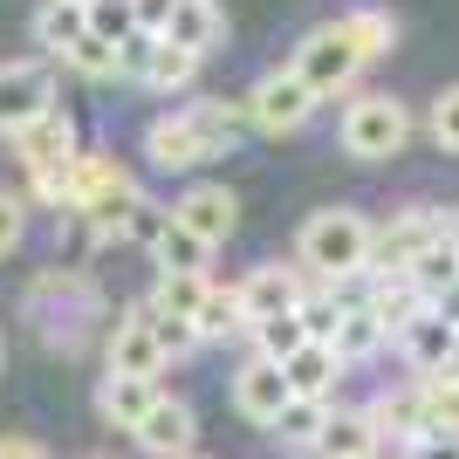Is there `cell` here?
Returning a JSON list of instances; mask_svg holds the SVG:
<instances>
[{
  "label": "cell",
  "instance_id": "obj_5",
  "mask_svg": "<svg viewBox=\"0 0 459 459\" xmlns=\"http://www.w3.org/2000/svg\"><path fill=\"white\" fill-rule=\"evenodd\" d=\"M439 240H446V212L439 206L391 212V220L377 227V240H370V281H384V274H411V261L432 254Z\"/></svg>",
  "mask_w": 459,
  "mask_h": 459
},
{
  "label": "cell",
  "instance_id": "obj_11",
  "mask_svg": "<svg viewBox=\"0 0 459 459\" xmlns=\"http://www.w3.org/2000/svg\"><path fill=\"white\" fill-rule=\"evenodd\" d=\"M172 220L186 233H199V240H206V247H227L233 240V227H240V199H233L227 186H186L178 192V206H172Z\"/></svg>",
  "mask_w": 459,
  "mask_h": 459
},
{
  "label": "cell",
  "instance_id": "obj_25",
  "mask_svg": "<svg viewBox=\"0 0 459 459\" xmlns=\"http://www.w3.org/2000/svg\"><path fill=\"white\" fill-rule=\"evenodd\" d=\"M323 425H329V404H316V398H295V404L281 411V419L268 425V439H274V446H288V453H316Z\"/></svg>",
  "mask_w": 459,
  "mask_h": 459
},
{
  "label": "cell",
  "instance_id": "obj_28",
  "mask_svg": "<svg viewBox=\"0 0 459 459\" xmlns=\"http://www.w3.org/2000/svg\"><path fill=\"white\" fill-rule=\"evenodd\" d=\"M336 28H343V41H350V48H357L364 62L391 56V41H398V21L384 14V7H357V14H343Z\"/></svg>",
  "mask_w": 459,
  "mask_h": 459
},
{
  "label": "cell",
  "instance_id": "obj_46",
  "mask_svg": "<svg viewBox=\"0 0 459 459\" xmlns=\"http://www.w3.org/2000/svg\"><path fill=\"white\" fill-rule=\"evenodd\" d=\"M439 308H446V316H453V323H459V288H453V295H446V302H439Z\"/></svg>",
  "mask_w": 459,
  "mask_h": 459
},
{
  "label": "cell",
  "instance_id": "obj_27",
  "mask_svg": "<svg viewBox=\"0 0 459 459\" xmlns=\"http://www.w3.org/2000/svg\"><path fill=\"white\" fill-rule=\"evenodd\" d=\"M212 274H165L158 268V288H152V308L158 316H178V323H199V302H206Z\"/></svg>",
  "mask_w": 459,
  "mask_h": 459
},
{
  "label": "cell",
  "instance_id": "obj_7",
  "mask_svg": "<svg viewBox=\"0 0 459 459\" xmlns=\"http://www.w3.org/2000/svg\"><path fill=\"white\" fill-rule=\"evenodd\" d=\"M288 69H295V76H302L308 90L329 103V96H343L350 82H357L364 56H357V48L343 41V28L329 21V28H308V35H302V48H295V62H288Z\"/></svg>",
  "mask_w": 459,
  "mask_h": 459
},
{
  "label": "cell",
  "instance_id": "obj_45",
  "mask_svg": "<svg viewBox=\"0 0 459 459\" xmlns=\"http://www.w3.org/2000/svg\"><path fill=\"white\" fill-rule=\"evenodd\" d=\"M446 240H453V254H459V212H446Z\"/></svg>",
  "mask_w": 459,
  "mask_h": 459
},
{
  "label": "cell",
  "instance_id": "obj_41",
  "mask_svg": "<svg viewBox=\"0 0 459 459\" xmlns=\"http://www.w3.org/2000/svg\"><path fill=\"white\" fill-rule=\"evenodd\" d=\"M21 227H28V206H21L14 192L0 186V254H7V247H21Z\"/></svg>",
  "mask_w": 459,
  "mask_h": 459
},
{
  "label": "cell",
  "instance_id": "obj_6",
  "mask_svg": "<svg viewBox=\"0 0 459 459\" xmlns=\"http://www.w3.org/2000/svg\"><path fill=\"white\" fill-rule=\"evenodd\" d=\"M316 103H323V96L308 90L295 69H268V76L247 90V124L268 131V137H288V131H302L308 117H316Z\"/></svg>",
  "mask_w": 459,
  "mask_h": 459
},
{
  "label": "cell",
  "instance_id": "obj_13",
  "mask_svg": "<svg viewBox=\"0 0 459 459\" xmlns=\"http://www.w3.org/2000/svg\"><path fill=\"white\" fill-rule=\"evenodd\" d=\"M144 158H152L158 172H199L212 158V144L199 137V124L178 110V117H152V124H144Z\"/></svg>",
  "mask_w": 459,
  "mask_h": 459
},
{
  "label": "cell",
  "instance_id": "obj_51",
  "mask_svg": "<svg viewBox=\"0 0 459 459\" xmlns=\"http://www.w3.org/2000/svg\"><path fill=\"white\" fill-rule=\"evenodd\" d=\"M192 459H199V453H192Z\"/></svg>",
  "mask_w": 459,
  "mask_h": 459
},
{
  "label": "cell",
  "instance_id": "obj_38",
  "mask_svg": "<svg viewBox=\"0 0 459 459\" xmlns=\"http://www.w3.org/2000/svg\"><path fill=\"white\" fill-rule=\"evenodd\" d=\"M152 62H158V35H131L117 48V82H152Z\"/></svg>",
  "mask_w": 459,
  "mask_h": 459
},
{
  "label": "cell",
  "instance_id": "obj_26",
  "mask_svg": "<svg viewBox=\"0 0 459 459\" xmlns=\"http://www.w3.org/2000/svg\"><path fill=\"white\" fill-rule=\"evenodd\" d=\"M199 343H227V336H240L247 329V308H240V288H206V302H199Z\"/></svg>",
  "mask_w": 459,
  "mask_h": 459
},
{
  "label": "cell",
  "instance_id": "obj_39",
  "mask_svg": "<svg viewBox=\"0 0 459 459\" xmlns=\"http://www.w3.org/2000/svg\"><path fill=\"white\" fill-rule=\"evenodd\" d=\"M432 137H439V152L459 158V82H446V90L432 96Z\"/></svg>",
  "mask_w": 459,
  "mask_h": 459
},
{
  "label": "cell",
  "instance_id": "obj_50",
  "mask_svg": "<svg viewBox=\"0 0 459 459\" xmlns=\"http://www.w3.org/2000/svg\"><path fill=\"white\" fill-rule=\"evenodd\" d=\"M82 7H90V0H82Z\"/></svg>",
  "mask_w": 459,
  "mask_h": 459
},
{
  "label": "cell",
  "instance_id": "obj_1",
  "mask_svg": "<svg viewBox=\"0 0 459 459\" xmlns=\"http://www.w3.org/2000/svg\"><path fill=\"white\" fill-rule=\"evenodd\" d=\"M370 240H377V227L357 206H323V212H308L302 233H295V268L316 274L323 288L357 281V274H370Z\"/></svg>",
  "mask_w": 459,
  "mask_h": 459
},
{
  "label": "cell",
  "instance_id": "obj_19",
  "mask_svg": "<svg viewBox=\"0 0 459 459\" xmlns=\"http://www.w3.org/2000/svg\"><path fill=\"white\" fill-rule=\"evenodd\" d=\"M364 302H370V316H377V323L391 329V343H398L404 329H411V323L425 316V308H432V302L419 295V288H411V274H384V281H370V295H364Z\"/></svg>",
  "mask_w": 459,
  "mask_h": 459
},
{
  "label": "cell",
  "instance_id": "obj_31",
  "mask_svg": "<svg viewBox=\"0 0 459 459\" xmlns=\"http://www.w3.org/2000/svg\"><path fill=\"white\" fill-rule=\"evenodd\" d=\"M206 261H212V247L172 220V233L158 240V268H165V274H206Z\"/></svg>",
  "mask_w": 459,
  "mask_h": 459
},
{
  "label": "cell",
  "instance_id": "obj_10",
  "mask_svg": "<svg viewBox=\"0 0 459 459\" xmlns=\"http://www.w3.org/2000/svg\"><path fill=\"white\" fill-rule=\"evenodd\" d=\"M288 404H295V391H288V370L268 364V357H247V364H240V377H233V411H240L247 425H261V432H268V425L281 419Z\"/></svg>",
  "mask_w": 459,
  "mask_h": 459
},
{
  "label": "cell",
  "instance_id": "obj_30",
  "mask_svg": "<svg viewBox=\"0 0 459 459\" xmlns=\"http://www.w3.org/2000/svg\"><path fill=\"white\" fill-rule=\"evenodd\" d=\"M316 336H308V323L288 308V316H268V323L254 329V357H268V364H288L295 350H308Z\"/></svg>",
  "mask_w": 459,
  "mask_h": 459
},
{
  "label": "cell",
  "instance_id": "obj_18",
  "mask_svg": "<svg viewBox=\"0 0 459 459\" xmlns=\"http://www.w3.org/2000/svg\"><path fill=\"white\" fill-rule=\"evenodd\" d=\"M288 391L295 398H316V404H329V391H336V377H343V357H336V343H308V350H295L288 357Z\"/></svg>",
  "mask_w": 459,
  "mask_h": 459
},
{
  "label": "cell",
  "instance_id": "obj_12",
  "mask_svg": "<svg viewBox=\"0 0 459 459\" xmlns=\"http://www.w3.org/2000/svg\"><path fill=\"white\" fill-rule=\"evenodd\" d=\"M7 144H14V158L28 165V178H35V172H48V165H69V158L82 152V137H76V117L62 110V103H56L48 117H35V124H28L21 137H7Z\"/></svg>",
  "mask_w": 459,
  "mask_h": 459
},
{
  "label": "cell",
  "instance_id": "obj_3",
  "mask_svg": "<svg viewBox=\"0 0 459 459\" xmlns=\"http://www.w3.org/2000/svg\"><path fill=\"white\" fill-rule=\"evenodd\" d=\"M137 199H144V186H137L110 152H82L76 158V206L69 212H82V227H90L96 240H124Z\"/></svg>",
  "mask_w": 459,
  "mask_h": 459
},
{
  "label": "cell",
  "instance_id": "obj_47",
  "mask_svg": "<svg viewBox=\"0 0 459 459\" xmlns=\"http://www.w3.org/2000/svg\"><path fill=\"white\" fill-rule=\"evenodd\" d=\"M364 459H391V453H384V446H377V453H364Z\"/></svg>",
  "mask_w": 459,
  "mask_h": 459
},
{
  "label": "cell",
  "instance_id": "obj_22",
  "mask_svg": "<svg viewBox=\"0 0 459 459\" xmlns=\"http://www.w3.org/2000/svg\"><path fill=\"white\" fill-rule=\"evenodd\" d=\"M82 35H90V7H82V0H41V14H35V48L69 56Z\"/></svg>",
  "mask_w": 459,
  "mask_h": 459
},
{
  "label": "cell",
  "instance_id": "obj_9",
  "mask_svg": "<svg viewBox=\"0 0 459 459\" xmlns=\"http://www.w3.org/2000/svg\"><path fill=\"white\" fill-rule=\"evenodd\" d=\"M103 357H110V377H152L158 384V370H165V343H158V329H152V302H137V308L117 316Z\"/></svg>",
  "mask_w": 459,
  "mask_h": 459
},
{
  "label": "cell",
  "instance_id": "obj_35",
  "mask_svg": "<svg viewBox=\"0 0 459 459\" xmlns=\"http://www.w3.org/2000/svg\"><path fill=\"white\" fill-rule=\"evenodd\" d=\"M343 308H350V302L336 295V288H308L295 316L308 323V336H316V343H329V336H336V323H343Z\"/></svg>",
  "mask_w": 459,
  "mask_h": 459
},
{
  "label": "cell",
  "instance_id": "obj_42",
  "mask_svg": "<svg viewBox=\"0 0 459 459\" xmlns=\"http://www.w3.org/2000/svg\"><path fill=\"white\" fill-rule=\"evenodd\" d=\"M404 459H459V432H425L404 446Z\"/></svg>",
  "mask_w": 459,
  "mask_h": 459
},
{
  "label": "cell",
  "instance_id": "obj_37",
  "mask_svg": "<svg viewBox=\"0 0 459 459\" xmlns=\"http://www.w3.org/2000/svg\"><path fill=\"white\" fill-rule=\"evenodd\" d=\"M172 233V206H158L152 192L137 199V212H131V227H124V240H137V247H152L158 254V240Z\"/></svg>",
  "mask_w": 459,
  "mask_h": 459
},
{
  "label": "cell",
  "instance_id": "obj_44",
  "mask_svg": "<svg viewBox=\"0 0 459 459\" xmlns=\"http://www.w3.org/2000/svg\"><path fill=\"white\" fill-rule=\"evenodd\" d=\"M0 459H48V453H41L35 439H14V432H7V439H0Z\"/></svg>",
  "mask_w": 459,
  "mask_h": 459
},
{
  "label": "cell",
  "instance_id": "obj_8",
  "mask_svg": "<svg viewBox=\"0 0 459 459\" xmlns=\"http://www.w3.org/2000/svg\"><path fill=\"white\" fill-rule=\"evenodd\" d=\"M48 110H56V69L48 62H0V137H21Z\"/></svg>",
  "mask_w": 459,
  "mask_h": 459
},
{
  "label": "cell",
  "instance_id": "obj_4",
  "mask_svg": "<svg viewBox=\"0 0 459 459\" xmlns=\"http://www.w3.org/2000/svg\"><path fill=\"white\" fill-rule=\"evenodd\" d=\"M411 144V110H404L398 96H357L343 110V152L364 158V165H384V158H398Z\"/></svg>",
  "mask_w": 459,
  "mask_h": 459
},
{
  "label": "cell",
  "instance_id": "obj_36",
  "mask_svg": "<svg viewBox=\"0 0 459 459\" xmlns=\"http://www.w3.org/2000/svg\"><path fill=\"white\" fill-rule=\"evenodd\" d=\"M62 62H69L76 76H90V82H117V48H110V41H96V35H82Z\"/></svg>",
  "mask_w": 459,
  "mask_h": 459
},
{
  "label": "cell",
  "instance_id": "obj_21",
  "mask_svg": "<svg viewBox=\"0 0 459 459\" xmlns=\"http://www.w3.org/2000/svg\"><path fill=\"white\" fill-rule=\"evenodd\" d=\"M377 425H370V411H329L323 439H316V459H364L377 453Z\"/></svg>",
  "mask_w": 459,
  "mask_h": 459
},
{
  "label": "cell",
  "instance_id": "obj_40",
  "mask_svg": "<svg viewBox=\"0 0 459 459\" xmlns=\"http://www.w3.org/2000/svg\"><path fill=\"white\" fill-rule=\"evenodd\" d=\"M152 329H158V343H165V364H178V357L199 350V329L178 323V316H158V308H152Z\"/></svg>",
  "mask_w": 459,
  "mask_h": 459
},
{
  "label": "cell",
  "instance_id": "obj_23",
  "mask_svg": "<svg viewBox=\"0 0 459 459\" xmlns=\"http://www.w3.org/2000/svg\"><path fill=\"white\" fill-rule=\"evenodd\" d=\"M165 41H178V48H192V56L220 48V41H227V14H220V0H199V7H172V21H165Z\"/></svg>",
  "mask_w": 459,
  "mask_h": 459
},
{
  "label": "cell",
  "instance_id": "obj_20",
  "mask_svg": "<svg viewBox=\"0 0 459 459\" xmlns=\"http://www.w3.org/2000/svg\"><path fill=\"white\" fill-rule=\"evenodd\" d=\"M370 425H377V439H398V446L425 439L432 425H425V398H419V384H411V391H377V398H370Z\"/></svg>",
  "mask_w": 459,
  "mask_h": 459
},
{
  "label": "cell",
  "instance_id": "obj_43",
  "mask_svg": "<svg viewBox=\"0 0 459 459\" xmlns=\"http://www.w3.org/2000/svg\"><path fill=\"white\" fill-rule=\"evenodd\" d=\"M172 21V0H137V35H165Z\"/></svg>",
  "mask_w": 459,
  "mask_h": 459
},
{
  "label": "cell",
  "instance_id": "obj_14",
  "mask_svg": "<svg viewBox=\"0 0 459 459\" xmlns=\"http://www.w3.org/2000/svg\"><path fill=\"white\" fill-rule=\"evenodd\" d=\"M302 268H281V261H261V268L240 281V308H247V329H261L268 316H288V308H302Z\"/></svg>",
  "mask_w": 459,
  "mask_h": 459
},
{
  "label": "cell",
  "instance_id": "obj_16",
  "mask_svg": "<svg viewBox=\"0 0 459 459\" xmlns=\"http://www.w3.org/2000/svg\"><path fill=\"white\" fill-rule=\"evenodd\" d=\"M137 446L152 459H192V446H199V419H192V404L186 398H158L152 404V419L131 432Z\"/></svg>",
  "mask_w": 459,
  "mask_h": 459
},
{
  "label": "cell",
  "instance_id": "obj_48",
  "mask_svg": "<svg viewBox=\"0 0 459 459\" xmlns=\"http://www.w3.org/2000/svg\"><path fill=\"white\" fill-rule=\"evenodd\" d=\"M172 7H199V0H172Z\"/></svg>",
  "mask_w": 459,
  "mask_h": 459
},
{
  "label": "cell",
  "instance_id": "obj_49",
  "mask_svg": "<svg viewBox=\"0 0 459 459\" xmlns=\"http://www.w3.org/2000/svg\"><path fill=\"white\" fill-rule=\"evenodd\" d=\"M453 370H459V350H453Z\"/></svg>",
  "mask_w": 459,
  "mask_h": 459
},
{
  "label": "cell",
  "instance_id": "obj_32",
  "mask_svg": "<svg viewBox=\"0 0 459 459\" xmlns=\"http://www.w3.org/2000/svg\"><path fill=\"white\" fill-rule=\"evenodd\" d=\"M419 398H425V425H432V432H459V370L419 377Z\"/></svg>",
  "mask_w": 459,
  "mask_h": 459
},
{
  "label": "cell",
  "instance_id": "obj_29",
  "mask_svg": "<svg viewBox=\"0 0 459 459\" xmlns=\"http://www.w3.org/2000/svg\"><path fill=\"white\" fill-rule=\"evenodd\" d=\"M411 288H419L432 308H439L446 295L459 288V254H453V240H439L432 254H419V261H411Z\"/></svg>",
  "mask_w": 459,
  "mask_h": 459
},
{
  "label": "cell",
  "instance_id": "obj_33",
  "mask_svg": "<svg viewBox=\"0 0 459 459\" xmlns=\"http://www.w3.org/2000/svg\"><path fill=\"white\" fill-rule=\"evenodd\" d=\"M90 35L124 48V41L137 35V0H90Z\"/></svg>",
  "mask_w": 459,
  "mask_h": 459
},
{
  "label": "cell",
  "instance_id": "obj_15",
  "mask_svg": "<svg viewBox=\"0 0 459 459\" xmlns=\"http://www.w3.org/2000/svg\"><path fill=\"white\" fill-rule=\"evenodd\" d=\"M398 350H404V364L419 370V377H446V370H453V350H459V323L446 308H425L419 323L398 336Z\"/></svg>",
  "mask_w": 459,
  "mask_h": 459
},
{
  "label": "cell",
  "instance_id": "obj_17",
  "mask_svg": "<svg viewBox=\"0 0 459 459\" xmlns=\"http://www.w3.org/2000/svg\"><path fill=\"white\" fill-rule=\"evenodd\" d=\"M165 398L152 377H103L96 384V419L117 425V432H137V425L152 419V404Z\"/></svg>",
  "mask_w": 459,
  "mask_h": 459
},
{
  "label": "cell",
  "instance_id": "obj_34",
  "mask_svg": "<svg viewBox=\"0 0 459 459\" xmlns=\"http://www.w3.org/2000/svg\"><path fill=\"white\" fill-rule=\"evenodd\" d=\"M199 62L206 56H192V48H178V41L158 35V62H152V90H186L192 76H199Z\"/></svg>",
  "mask_w": 459,
  "mask_h": 459
},
{
  "label": "cell",
  "instance_id": "obj_2",
  "mask_svg": "<svg viewBox=\"0 0 459 459\" xmlns=\"http://www.w3.org/2000/svg\"><path fill=\"white\" fill-rule=\"evenodd\" d=\"M28 323L41 329V343H48V350L76 357V350L90 343V323H103V295H96L90 274L56 268V274H41V281L28 288Z\"/></svg>",
  "mask_w": 459,
  "mask_h": 459
},
{
  "label": "cell",
  "instance_id": "obj_24",
  "mask_svg": "<svg viewBox=\"0 0 459 459\" xmlns=\"http://www.w3.org/2000/svg\"><path fill=\"white\" fill-rule=\"evenodd\" d=\"M329 343H336V357H343V364H370V357H377V350L391 343V329H384L377 316H370V302H350Z\"/></svg>",
  "mask_w": 459,
  "mask_h": 459
}]
</instances>
